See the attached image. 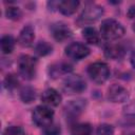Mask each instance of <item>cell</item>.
I'll list each match as a JSON object with an SVG mask.
<instances>
[{
    "instance_id": "d6986e66",
    "label": "cell",
    "mask_w": 135,
    "mask_h": 135,
    "mask_svg": "<svg viewBox=\"0 0 135 135\" xmlns=\"http://www.w3.org/2000/svg\"><path fill=\"white\" fill-rule=\"evenodd\" d=\"M71 135H92V128L89 123H76L71 129Z\"/></svg>"
},
{
    "instance_id": "44dd1931",
    "label": "cell",
    "mask_w": 135,
    "mask_h": 135,
    "mask_svg": "<svg viewBox=\"0 0 135 135\" xmlns=\"http://www.w3.org/2000/svg\"><path fill=\"white\" fill-rule=\"evenodd\" d=\"M5 15L8 19L12 20H18L21 17V11L16 6H8L5 9Z\"/></svg>"
},
{
    "instance_id": "7402d4cb",
    "label": "cell",
    "mask_w": 135,
    "mask_h": 135,
    "mask_svg": "<svg viewBox=\"0 0 135 135\" xmlns=\"http://www.w3.org/2000/svg\"><path fill=\"white\" fill-rule=\"evenodd\" d=\"M18 83H19V81H18L17 77H16L15 75H13V74L7 75V76L5 77V79H4V85H5V88H7L8 90H13V89L17 88Z\"/></svg>"
},
{
    "instance_id": "83f0119b",
    "label": "cell",
    "mask_w": 135,
    "mask_h": 135,
    "mask_svg": "<svg viewBox=\"0 0 135 135\" xmlns=\"http://www.w3.org/2000/svg\"><path fill=\"white\" fill-rule=\"evenodd\" d=\"M133 31H134V32H135V22H134V23H133Z\"/></svg>"
},
{
    "instance_id": "4fadbf2b",
    "label": "cell",
    "mask_w": 135,
    "mask_h": 135,
    "mask_svg": "<svg viewBox=\"0 0 135 135\" xmlns=\"http://www.w3.org/2000/svg\"><path fill=\"white\" fill-rule=\"evenodd\" d=\"M34 39H35V32H34V28L31 26V25H26L24 26L20 34H19V37H18V42L20 45L22 46H30L33 44L34 42Z\"/></svg>"
},
{
    "instance_id": "4316f807",
    "label": "cell",
    "mask_w": 135,
    "mask_h": 135,
    "mask_svg": "<svg viewBox=\"0 0 135 135\" xmlns=\"http://www.w3.org/2000/svg\"><path fill=\"white\" fill-rule=\"evenodd\" d=\"M131 64L135 68V51L132 53V55H131Z\"/></svg>"
},
{
    "instance_id": "30bf717a",
    "label": "cell",
    "mask_w": 135,
    "mask_h": 135,
    "mask_svg": "<svg viewBox=\"0 0 135 135\" xmlns=\"http://www.w3.org/2000/svg\"><path fill=\"white\" fill-rule=\"evenodd\" d=\"M85 104H86V102L84 99L72 100L64 108V113H65L66 117H69L70 119H74V118L78 117L79 114L84 110Z\"/></svg>"
},
{
    "instance_id": "484cf974",
    "label": "cell",
    "mask_w": 135,
    "mask_h": 135,
    "mask_svg": "<svg viewBox=\"0 0 135 135\" xmlns=\"http://www.w3.org/2000/svg\"><path fill=\"white\" fill-rule=\"evenodd\" d=\"M127 15L129 18H135V5L130 6V8L127 12Z\"/></svg>"
},
{
    "instance_id": "3957f363",
    "label": "cell",
    "mask_w": 135,
    "mask_h": 135,
    "mask_svg": "<svg viewBox=\"0 0 135 135\" xmlns=\"http://www.w3.org/2000/svg\"><path fill=\"white\" fill-rule=\"evenodd\" d=\"M32 117L36 126L40 128H46L53 123L54 111L46 105H38L34 109Z\"/></svg>"
},
{
    "instance_id": "9a60e30c",
    "label": "cell",
    "mask_w": 135,
    "mask_h": 135,
    "mask_svg": "<svg viewBox=\"0 0 135 135\" xmlns=\"http://www.w3.org/2000/svg\"><path fill=\"white\" fill-rule=\"evenodd\" d=\"M124 55V49L119 44H109L104 49V56L109 59H119Z\"/></svg>"
},
{
    "instance_id": "8992f818",
    "label": "cell",
    "mask_w": 135,
    "mask_h": 135,
    "mask_svg": "<svg viewBox=\"0 0 135 135\" xmlns=\"http://www.w3.org/2000/svg\"><path fill=\"white\" fill-rule=\"evenodd\" d=\"M90 54V49L81 42H72L65 47V55L74 60H81Z\"/></svg>"
},
{
    "instance_id": "5b68a950",
    "label": "cell",
    "mask_w": 135,
    "mask_h": 135,
    "mask_svg": "<svg viewBox=\"0 0 135 135\" xmlns=\"http://www.w3.org/2000/svg\"><path fill=\"white\" fill-rule=\"evenodd\" d=\"M62 88L68 94H79L86 89V83L81 76L73 74L68 75L64 78L62 82Z\"/></svg>"
},
{
    "instance_id": "d4e9b609",
    "label": "cell",
    "mask_w": 135,
    "mask_h": 135,
    "mask_svg": "<svg viewBox=\"0 0 135 135\" xmlns=\"http://www.w3.org/2000/svg\"><path fill=\"white\" fill-rule=\"evenodd\" d=\"M60 134V127L58 124H50L49 127L44 128V135H59Z\"/></svg>"
},
{
    "instance_id": "ffe728a7",
    "label": "cell",
    "mask_w": 135,
    "mask_h": 135,
    "mask_svg": "<svg viewBox=\"0 0 135 135\" xmlns=\"http://www.w3.org/2000/svg\"><path fill=\"white\" fill-rule=\"evenodd\" d=\"M52 50H53V46L46 42V41H39L36 46H35V53L39 56H45V55H49L50 53H52Z\"/></svg>"
},
{
    "instance_id": "603a6c76",
    "label": "cell",
    "mask_w": 135,
    "mask_h": 135,
    "mask_svg": "<svg viewBox=\"0 0 135 135\" xmlns=\"http://www.w3.org/2000/svg\"><path fill=\"white\" fill-rule=\"evenodd\" d=\"M114 129L111 124L102 123L97 128V135H113Z\"/></svg>"
},
{
    "instance_id": "277c9868",
    "label": "cell",
    "mask_w": 135,
    "mask_h": 135,
    "mask_svg": "<svg viewBox=\"0 0 135 135\" xmlns=\"http://www.w3.org/2000/svg\"><path fill=\"white\" fill-rule=\"evenodd\" d=\"M18 69L20 75L25 79H33L36 75L37 60L30 55H22L18 61Z\"/></svg>"
},
{
    "instance_id": "52a82bcc",
    "label": "cell",
    "mask_w": 135,
    "mask_h": 135,
    "mask_svg": "<svg viewBox=\"0 0 135 135\" xmlns=\"http://www.w3.org/2000/svg\"><path fill=\"white\" fill-rule=\"evenodd\" d=\"M103 15V8L97 4H90L85 6L80 15V20L82 22L91 23L97 21Z\"/></svg>"
},
{
    "instance_id": "e0dca14e",
    "label": "cell",
    "mask_w": 135,
    "mask_h": 135,
    "mask_svg": "<svg viewBox=\"0 0 135 135\" xmlns=\"http://www.w3.org/2000/svg\"><path fill=\"white\" fill-rule=\"evenodd\" d=\"M0 45L3 54H11L15 47V39L11 35H5L1 38Z\"/></svg>"
},
{
    "instance_id": "8fae6325",
    "label": "cell",
    "mask_w": 135,
    "mask_h": 135,
    "mask_svg": "<svg viewBox=\"0 0 135 135\" xmlns=\"http://www.w3.org/2000/svg\"><path fill=\"white\" fill-rule=\"evenodd\" d=\"M61 95L55 89H46L41 95V101L49 107H57L61 102Z\"/></svg>"
},
{
    "instance_id": "ba28073f",
    "label": "cell",
    "mask_w": 135,
    "mask_h": 135,
    "mask_svg": "<svg viewBox=\"0 0 135 135\" xmlns=\"http://www.w3.org/2000/svg\"><path fill=\"white\" fill-rule=\"evenodd\" d=\"M51 30V34L53 36V38L56 40V41H64L66 39H69L71 36H72V31L71 28L64 23V22H55L51 25L50 27Z\"/></svg>"
},
{
    "instance_id": "7a4b0ae2",
    "label": "cell",
    "mask_w": 135,
    "mask_h": 135,
    "mask_svg": "<svg viewBox=\"0 0 135 135\" xmlns=\"http://www.w3.org/2000/svg\"><path fill=\"white\" fill-rule=\"evenodd\" d=\"M88 75L92 81L101 84L108 80L110 76V69L104 62H94L88 68Z\"/></svg>"
},
{
    "instance_id": "7c38bea8",
    "label": "cell",
    "mask_w": 135,
    "mask_h": 135,
    "mask_svg": "<svg viewBox=\"0 0 135 135\" xmlns=\"http://www.w3.org/2000/svg\"><path fill=\"white\" fill-rule=\"evenodd\" d=\"M73 70L72 65L68 62H57L49 66V75L52 78H57L58 76L71 73Z\"/></svg>"
},
{
    "instance_id": "6da1fadb",
    "label": "cell",
    "mask_w": 135,
    "mask_h": 135,
    "mask_svg": "<svg viewBox=\"0 0 135 135\" xmlns=\"http://www.w3.org/2000/svg\"><path fill=\"white\" fill-rule=\"evenodd\" d=\"M100 34L107 40H116L123 36L124 27L114 19H105L101 22Z\"/></svg>"
},
{
    "instance_id": "ac0fdd59",
    "label": "cell",
    "mask_w": 135,
    "mask_h": 135,
    "mask_svg": "<svg viewBox=\"0 0 135 135\" xmlns=\"http://www.w3.org/2000/svg\"><path fill=\"white\" fill-rule=\"evenodd\" d=\"M20 98L24 103H31L36 98V90L32 86H23L20 91Z\"/></svg>"
},
{
    "instance_id": "9c48e42d",
    "label": "cell",
    "mask_w": 135,
    "mask_h": 135,
    "mask_svg": "<svg viewBox=\"0 0 135 135\" xmlns=\"http://www.w3.org/2000/svg\"><path fill=\"white\" fill-rule=\"evenodd\" d=\"M129 91L120 84H112L108 89V99L112 102H123L129 99Z\"/></svg>"
},
{
    "instance_id": "cb8c5ba5",
    "label": "cell",
    "mask_w": 135,
    "mask_h": 135,
    "mask_svg": "<svg viewBox=\"0 0 135 135\" xmlns=\"http://www.w3.org/2000/svg\"><path fill=\"white\" fill-rule=\"evenodd\" d=\"M3 135H25L24 130L18 126H11L6 128L3 132Z\"/></svg>"
},
{
    "instance_id": "5bb4252c",
    "label": "cell",
    "mask_w": 135,
    "mask_h": 135,
    "mask_svg": "<svg viewBox=\"0 0 135 135\" xmlns=\"http://www.w3.org/2000/svg\"><path fill=\"white\" fill-rule=\"evenodd\" d=\"M79 6V1L77 0H63L60 1L57 5L59 12L65 16L73 15Z\"/></svg>"
},
{
    "instance_id": "2e32d148",
    "label": "cell",
    "mask_w": 135,
    "mask_h": 135,
    "mask_svg": "<svg viewBox=\"0 0 135 135\" xmlns=\"http://www.w3.org/2000/svg\"><path fill=\"white\" fill-rule=\"evenodd\" d=\"M82 36L84 40L90 44H97L99 41V36L94 27L86 26L82 30Z\"/></svg>"
}]
</instances>
